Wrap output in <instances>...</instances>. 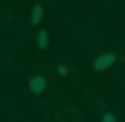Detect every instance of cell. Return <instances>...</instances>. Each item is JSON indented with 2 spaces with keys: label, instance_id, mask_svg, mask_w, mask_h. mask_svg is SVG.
Here are the masks:
<instances>
[{
  "label": "cell",
  "instance_id": "5",
  "mask_svg": "<svg viewBox=\"0 0 125 122\" xmlns=\"http://www.w3.org/2000/svg\"><path fill=\"white\" fill-rule=\"evenodd\" d=\"M56 122H82V112L62 102V106H59V112H56Z\"/></svg>",
  "mask_w": 125,
  "mask_h": 122
},
{
  "label": "cell",
  "instance_id": "7",
  "mask_svg": "<svg viewBox=\"0 0 125 122\" xmlns=\"http://www.w3.org/2000/svg\"><path fill=\"white\" fill-rule=\"evenodd\" d=\"M99 122H119V119H115V112L105 106V109H102V119H99Z\"/></svg>",
  "mask_w": 125,
  "mask_h": 122
},
{
  "label": "cell",
  "instance_id": "4",
  "mask_svg": "<svg viewBox=\"0 0 125 122\" xmlns=\"http://www.w3.org/2000/svg\"><path fill=\"white\" fill-rule=\"evenodd\" d=\"M50 46H53V36H50V30H46V26H40V30H36V36H33V50H36L40 56H43V53L50 50Z\"/></svg>",
  "mask_w": 125,
  "mask_h": 122
},
{
  "label": "cell",
  "instance_id": "1",
  "mask_svg": "<svg viewBox=\"0 0 125 122\" xmlns=\"http://www.w3.org/2000/svg\"><path fill=\"white\" fill-rule=\"evenodd\" d=\"M46 92H50V73L33 69L26 76V99H43Z\"/></svg>",
  "mask_w": 125,
  "mask_h": 122
},
{
  "label": "cell",
  "instance_id": "6",
  "mask_svg": "<svg viewBox=\"0 0 125 122\" xmlns=\"http://www.w3.org/2000/svg\"><path fill=\"white\" fill-rule=\"evenodd\" d=\"M43 13H46L43 3H33V7H30V26H36V30H40V26H43Z\"/></svg>",
  "mask_w": 125,
  "mask_h": 122
},
{
  "label": "cell",
  "instance_id": "3",
  "mask_svg": "<svg viewBox=\"0 0 125 122\" xmlns=\"http://www.w3.org/2000/svg\"><path fill=\"white\" fill-rule=\"evenodd\" d=\"M50 79H59V83H66V86H76V69L69 63H56L53 73H50Z\"/></svg>",
  "mask_w": 125,
  "mask_h": 122
},
{
  "label": "cell",
  "instance_id": "2",
  "mask_svg": "<svg viewBox=\"0 0 125 122\" xmlns=\"http://www.w3.org/2000/svg\"><path fill=\"white\" fill-rule=\"evenodd\" d=\"M115 63H122V53H115V50H105V53H99V56L92 59V73H95V76H105V73L112 69Z\"/></svg>",
  "mask_w": 125,
  "mask_h": 122
}]
</instances>
